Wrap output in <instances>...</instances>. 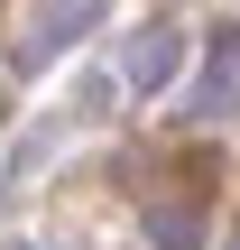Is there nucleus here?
<instances>
[{
    "label": "nucleus",
    "instance_id": "obj_2",
    "mask_svg": "<svg viewBox=\"0 0 240 250\" xmlns=\"http://www.w3.org/2000/svg\"><path fill=\"white\" fill-rule=\"evenodd\" d=\"M240 102V37H222V56H213V93H194V111H231Z\"/></svg>",
    "mask_w": 240,
    "mask_h": 250
},
{
    "label": "nucleus",
    "instance_id": "obj_1",
    "mask_svg": "<svg viewBox=\"0 0 240 250\" xmlns=\"http://www.w3.org/2000/svg\"><path fill=\"white\" fill-rule=\"evenodd\" d=\"M176 56H185V46H176V37H166V28H148V37H139V46H129V83H139V93H157V83H166V74H176Z\"/></svg>",
    "mask_w": 240,
    "mask_h": 250
}]
</instances>
